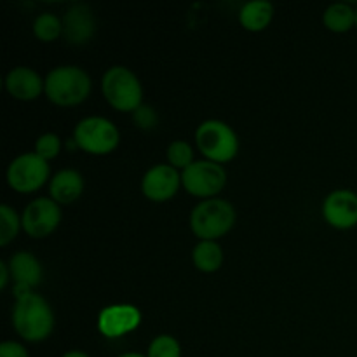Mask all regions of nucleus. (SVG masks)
<instances>
[{
  "label": "nucleus",
  "mask_w": 357,
  "mask_h": 357,
  "mask_svg": "<svg viewBox=\"0 0 357 357\" xmlns=\"http://www.w3.org/2000/svg\"><path fill=\"white\" fill-rule=\"evenodd\" d=\"M13 326L23 340L42 342L54 328V314L45 298L37 293L17 296L13 310Z\"/></svg>",
  "instance_id": "obj_1"
},
{
  "label": "nucleus",
  "mask_w": 357,
  "mask_h": 357,
  "mask_svg": "<svg viewBox=\"0 0 357 357\" xmlns=\"http://www.w3.org/2000/svg\"><path fill=\"white\" fill-rule=\"evenodd\" d=\"M44 82V91L49 101L59 107H73L82 103L91 93V77L80 66H56L47 73Z\"/></svg>",
  "instance_id": "obj_2"
},
{
  "label": "nucleus",
  "mask_w": 357,
  "mask_h": 357,
  "mask_svg": "<svg viewBox=\"0 0 357 357\" xmlns=\"http://www.w3.org/2000/svg\"><path fill=\"white\" fill-rule=\"evenodd\" d=\"M236 223V209L225 199H206L190 213V229L201 241H215L225 236Z\"/></svg>",
  "instance_id": "obj_3"
},
{
  "label": "nucleus",
  "mask_w": 357,
  "mask_h": 357,
  "mask_svg": "<svg viewBox=\"0 0 357 357\" xmlns=\"http://www.w3.org/2000/svg\"><path fill=\"white\" fill-rule=\"evenodd\" d=\"M195 143L206 160L229 162L239 152V138L236 131L223 121L209 119L195 129Z\"/></svg>",
  "instance_id": "obj_4"
},
{
  "label": "nucleus",
  "mask_w": 357,
  "mask_h": 357,
  "mask_svg": "<svg viewBox=\"0 0 357 357\" xmlns=\"http://www.w3.org/2000/svg\"><path fill=\"white\" fill-rule=\"evenodd\" d=\"M101 89L108 103L119 112H135L142 107L143 87L138 77L126 66H112L105 72Z\"/></svg>",
  "instance_id": "obj_5"
},
{
  "label": "nucleus",
  "mask_w": 357,
  "mask_h": 357,
  "mask_svg": "<svg viewBox=\"0 0 357 357\" xmlns=\"http://www.w3.org/2000/svg\"><path fill=\"white\" fill-rule=\"evenodd\" d=\"M119 129L105 117H86L79 121L73 131V142L84 152L94 155H105L119 145Z\"/></svg>",
  "instance_id": "obj_6"
},
{
  "label": "nucleus",
  "mask_w": 357,
  "mask_h": 357,
  "mask_svg": "<svg viewBox=\"0 0 357 357\" xmlns=\"http://www.w3.org/2000/svg\"><path fill=\"white\" fill-rule=\"evenodd\" d=\"M49 162L35 152L20 153L7 167V183L13 190L28 194L35 192L47 181Z\"/></svg>",
  "instance_id": "obj_7"
},
{
  "label": "nucleus",
  "mask_w": 357,
  "mask_h": 357,
  "mask_svg": "<svg viewBox=\"0 0 357 357\" xmlns=\"http://www.w3.org/2000/svg\"><path fill=\"white\" fill-rule=\"evenodd\" d=\"M181 183L188 194L195 197L213 199L227 183V173L220 164L211 160H195L181 171Z\"/></svg>",
  "instance_id": "obj_8"
},
{
  "label": "nucleus",
  "mask_w": 357,
  "mask_h": 357,
  "mask_svg": "<svg viewBox=\"0 0 357 357\" xmlns=\"http://www.w3.org/2000/svg\"><path fill=\"white\" fill-rule=\"evenodd\" d=\"M61 222V209L51 197H38L24 208L21 215L23 230L33 239H42L54 232Z\"/></svg>",
  "instance_id": "obj_9"
},
{
  "label": "nucleus",
  "mask_w": 357,
  "mask_h": 357,
  "mask_svg": "<svg viewBox=\"0 0 357 357\" xmlns=\"http://www.w3.org/2000/svg\"><path fill=\"white\" fill-rule=\"evenodd\" d=\"M181 176L171 164H157L145 173L142 180V190L146 199L153 202L169 201L178 192Z\"/></svg>",
  "instance_id": "obj_10"
},
{
  "label": "nucleus",
  "mask_w": 357,
  "mask_h": 357,
  "mask_svg": "<svg viewBox=\"0 0 357 357\" xmlns=\"http://www.w3.org/2000/svg\"><path fill=\"white\" fill-rule=\"evenodd\" d=\"M324 220L340 230L357 225V194L352 190H335L326 195L323 202Z\"/></svg>",
  "instance_id": "obj_11"
},
{
  "label": "nucleus",
  "mask_w": 357,
  "mask_h": 357,
  "mask_svg": "<svg viewBox=\"0 0 357 357\" xmlns=\"http://www.w3.org/2000/svg\"><path fill=\"white\" fill-rule=\"evenodd\" d=\"M142 323V314L135 305H110L105 307L98 317V328L108 338H119L129 331L136 330Z\"/></svg>",
  "instance_id": "obj_12"
},
{
  "label": "nucleus",
  "mask_w": 357,
  "mask_h": 357,
  "mask_svg": "<svg viewBox=\"0 0 357 357\" xmlns=\"http://www.w3.org/2000/svg\"><path fill=\"white\" fill-rule=\"evenodd\" d=\"M63 38L68 44H86L94 35L96 21L89 6L86 3H73L61 17Z\"/></svg>",
  "instance_id": "obj_13"
},
{
  "label": "nucleus",
  "mask_w": 357,
  "mask_h": 357,
  "mask_svg": "<svg viewBox=\"0 0 357 357\" xmlns=\"http://www.w3.org/2000/svg\"><path fill=\"white\" fill-rule=\"evenodd\" d=\"M45 82L30 66H16L6 77V89L20 101H33L40 96Z\"/></svg>",
  "instance_id": "obj_14"
},
{
  "label": "nucleus",
  "mask_w": 357,
  "mask_h": 357,
  "mask_svg": "<svg viewBox=\"0 0 357 357\" xmlns=\"http://www.w3.org/2000/svg\"><path fill=\"white\" fill-rule=\"evenodd\" d=\"M9 271L16 286L23 288H37L42 282V265L37 257L28 251H17L9 260Z\"/></svg>",
  "instance_id": "obj_15"
},
{
  "label": "nucleus",
  "mask_w": 357,
  "mask_h": 357,
  "mask_svg": "<svg viewBox=\"0 0 357 357\" xmlns=\"http://www.w3.org/2000/svg\"><path fill=\"white\" fill-rule=\"evenodd\" d=\"M84 190V178L75 169H61L52 176L49 183L51 199L58 204H70L77 201Z\"/></svg>",
  "instance_id": "obj_16"
},
{
  "label": "nucleus",
  "mask_w": 357,
  "mask_h": 357,
  "mask_svg": "<svg viewBox=\"0 0 357 357\" xmlns=\"http://www.w3.org/2000/svg\"><path fill=\"white\" fill-rule=\"evenodd\" d=\"M274 16V6L267 0H251L239 10V21L246 30L261 31L268 26Z\"/></svg>",
  "instance_id": "obj_17"
},
{
  "label": "nucleus",
  "mask_w": 357,
  "mask_h": 357,
  "mask_svg": "<svg viewBox=\"0 0 357 357\" xmlns=\"http://www.w3.org/2000/svg\"><path fill=\"white\" fill-rule=\"evenodd\" d=\"M194 265L202 272H216L223 264V251L216 241H201L192 250Z\"/></svg>",
  "instance_id": "obj_18"
},
{
  "label": "nucleus",
  "mask_w": 357,
  "mask_h": 357,
  "mask_svg": "<svg viewBox=\"0 0 357 357\" xmlns=\"http://www.w3.org/2000/svg\"><path fill=\"white\" fill-rule=\"evenodd\" d=\"M323 21L330 31L344 33V31H349L356 24V9L345 2L331 3L324 10Z\"/></svg>",
  "instance_id": "obj_19"
},
{
  "label": "nucleus",
  "mask_w": 357,
  "mask_h": 357,
  "mask_svg": "<svg viewBox=\"0 0 357 357\" xmlns=\"http://www.w3.org/2000/svg\"><path fill=\"white\" fill-rule=\"evenodd\" d=\"M35 37L42 42H52L63 35V21L52 13H42L33 21Z\"/></svg>",
  "instance_id": "obj_20"
},
{
  "label": "nucleus",
  "mask_w": 357,
  "mask_h": 357,
  "mask_svg": "<svg viewBox=\"0 0 357 357\" xmlns=\"http://www.w3.org/2000/svg\"><path fill=\"white\" fill-rule=\"evenodd\" d=\"M20 229H23V225L17 213L7 204L0 206V244L7 246L17 236Z\"/></svg>",
  "instance_id": "obj_21"
},
{
  "label": "nucleus",
  "mask_w": 357,
  "mask_h": 357,
  "mask_svg": "<svg viewBox=\"0 0 357 357\" xmlns=\"http://www.w3.org/2000/svg\"><path fill=\"white\" fill-rule=\"evenodd\" d=\"M167 162L171 164L176 169H187L194 160V149H192L190 143L183 142V139H174L169 143L166 150Z\"/></svg>",
  "instance_id": "obj_22"
},
{
  "label": "nucleus",
  "mask_w": 357,
  "mask_h": 357,
  "mask_svg": "<svg viewBox=\"0 0 357 357\" xmlns=\"http://www.w3.org/2000/svg\"><path fill=\"white\" fill-rule=\"evenodd\" d=\"M146 357H181L180 342L171 335H159L150 342Z\"/></svg>",
  "instance_id": "obj_23"
},
{
  "label": "nucleus",
  "mask_w": 357,
  "mask_h": 357,
  "mask_svg": "<svg viewBox=\"0 0 357 357\" xmlns=\"http://www.w3.org/2000/svg\"><path fill=\"white\" fill-rule=\"evenodd\" d=\"M59 150H61V139L54 132H45V135L38 136L37 142H35V153L47 160V162L58 157Z\"/></svg>",
  "instance_id": "obj_24"
},
{
  "label": "nucleus",
  "mask_w": 357,
  "mask_h": 357,
  "mask_svg": "<svg viewBox=\"0 0 357 357\" xmlns=\"http://www.w3.org/2000/svg\"><path fill=\"white\" fill-rule=\"evenodd\" d=\"M132 119L142 129H152L157 126V114L152 107L149 105H142L132 112Z\"/></svg>",
  "instance_id": "obj_25"
},
{
  "label": "nucleus",
  "mask_w": 357,
  "mask_h": 357,
  "mask_svg": "<svg viewBox=\"0 0 357 357\" xmlns=\"http://www.w3.org/2000/svg\"><path fill=\"white\" fill-rule=\"evenodd\" d=\"M0 357H30L28 351L17 342H3L0 345Z\"/></svg>",
  "instance_id": "obj_26"
},
{
  "label": "nucleus",
  "mask_w": 357,
  "mask_h": 357,
  "mask_svg": "<svg viewBox=\"0 0 357 357\" xmlns=\"http://www.w3.org/2000/svg\"><path fill=\"white\" fill-rule=\"evenodd\" d=\"M9 275H10V271H9V264H6V261H0V288H6L7 282H9Z\"/></svg>",
  "instance_id": "obj_27"
},
{
  "label": "nucleus",
  "mask_w": 357,
  "mask_h": 357,
  "mask_svg": "<svg viewBox=\"0 0 357 357\" xmlns=\"http://www.w3.org/2000/svg\"><path fill=\"white\" fill-rule=\"evenodd\" d=\"M63 357H89V356L82 351H70L66 352V354H63Z\"/></svg>",
  "instance_id": "obj_28"
},
{
  "label": "nucleus",
  "mask_w": 357,
  "mask_h": 357,
  "mask_svg": "<svg viewBox=\"0 0 357 357\" xmlns=\"http://www.w3.org/2000/svg\"><path fill=\"white\" fill-rule=\"evenodd\" d=\"M119 357H146V356L138 354V352H128V354H122V356H119Z\"/></svg>",
  "instance_id": "obj_29"
},
{
  "label": "nucleus",
  "mask_w": 357,
  "mask_h": 357,
  "mask_svg": "<svg viewBox=\"0 0 357 357\" xmlns=\"http://www.w3.org/2000/svg\"><path fill=\"white\" fill-rule=\"evenodd\" d=\"M356 26H357V7H356Z\"/></svg>",
  "instance_id": "obj_30"
}]
</instances>
